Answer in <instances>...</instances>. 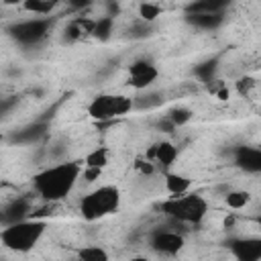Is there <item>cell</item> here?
Masks as SVG:
<instances>
[{
	"mask_svg": "<svg viewBox=\"0 0 261 261\" xmlns=\"http://www.w3.org/2000/svg\"><path fill=\"white\" fill-rule=\"evenodd\" d=\"M47 230V222L39 218H24L18 222H12L8 226H2L0 230V243L14 253H29L33 251L39 241L43 239Z\"/></svg>",
	"mask_w": 261,
	"mask_h": 261,
	"instance_id": "7a4b0ae2",
	"label": "cell"
},
{
	"mask_svg": "<svg viewBox=\"0 0 261 261\" xmlns=\"http://www.w3.org/2000/svg\"><path fill=\"white\" fill-rule=\"evenodd\" d=\"M82 161H61L49 165L33 175V190L47 202H61L73 192L77 179L82 177Z\"/></svg>",
	"mask_w": 261,
	"mask_h": 261,
	"instance_id": "6da1fadb",
	"label": "cell"
},
{
	"mask_svg": "<svg viewBox=\"0 0 261 261\" xmlns=\"http://www.w3.org/2000/svg\"><path fill=\"white\" fill-rule=\"evenodd\" d=\"M192 110L190 108H186V106H175V108H171L169 112H167V120L171 122V126L173 128H177V126H184L186 122H190L192 120Z\"/></svg>",
	"mask_w": 261,
	"mask_h": 261,
	"instance_id": "7402d4cb",
	"label": "cell"
},
{
	"mask_svg": "<svg viewBox=\"0 0 261 261\" xmlns=\"http://www.w3.org/2000/svg\"><path fill=\"white\" fill-rule=\"evenodd\" d=\"M159 77V67L149 59H137L128 67V86L135 90H147Z\"/></svg>",
	"mask_w": 261,
	"mask_h": 261,
	"instance_id": "ba28073f",
	"label": "cell"
},
{
	"mask_svg": "<svg viewBox=\"0 0 261 261\" xmlns=\"http://www.w3.org/2000/svg\"><path fill=\"white\" fill-rule=\"evenodd\" d=\"M77 261H110V255L100 245H84L77 249Z\"/></svg>",
	"mask_w": 261,
	"mask_h": 261,
	"instance_id": "ac0fdd59",
	"label": "cell"
},
{
	"mask_svg": "<svg viewBox=\"0 0 261 261\" xmlns=\"http://www.w3.org/2000/svg\"><path fill=\"white\" fill-rule=\"evenodd\" d=\"M112 29H114V16H102V18L94 20L92 35H94L98 41H108L110 35H112Z\"/></svg>",
	"mask_w": 261,
	"mask_h": 261,
	"instance_id": "d6986e66",
	"label": "cell"
},
{
	"mask_svg": "<svg viewBox=\"0 0 261 261\" xmlns=\"http://www.w3.org/2000/svg\"><path fill=\"white\" fill-rule=\"evenodd\" d=\"M29 218V202L27 200H12L0 208V224L8 226L12 222Z\"/></svg>",
	"mask_w": 261,
	"mask_h": 261,
	"instance_id": "7c38bea8",
	"label": "cell"
},
{
	"mask_svg": "<svg viewBox=\"0 0 261 261\" xmlns=\"http://www.w3.org/2000/svg\"><path fill=\"white\" fill-rule=\"evenodd\" d=\"M159 16H161V6L159 4H153V2H141L139 4V20H145V22L153 24Z\"/></svg>",
	"mask_w": 261,
	"mask_h": 261,
	"instance_id": "603a6c76",
	"label": "cell"
},
{
	"mask_svg": "<svg viewBox=\"0 0 261 261\" xmlns=\"http://www.w3.org/2000/svg\"><path fill=\"white\" fill-rule=\"evenodd\" d=\"M0 261H4V259H2V257H0Z\"/></svg>",
	"mask_w": 261,
	"mask_h": 261,
	"instance_id": "83f0119b",
	"label": "cell"
},
{
	"mask_svg": "<svg viewBox=\"0 0 261 261\" xmlns=\"http://www.w3.org/2000/svg\"><path fill=\"white\" fill-rule=\"evenodd\" d=\"M55 6H57V2H49V0H24L22 2V8L39 18H47L55 10Z\"/></svg>",
	"mask_w": 261,
	"mask_h": 261,
	"instance_id": "e0dca14e",
	"label": "cell"
},
{
	"mask_svg": "<svg viewBox=\"0 0 261 261\" xmlns=\"http://www.w3.org/2000/svg\"><path fill=\"white\" fill-rule=\"evenodd\" d=\"M186 20L192 27H196V29L212 31V29H218L224 22V16H222V12H214V14H188Z\"/></svg>",
	"mask_w": 261,
	"mask_h": 261,
	"instance_id": "9a60e30c",
	"label": "cell"
},
{
	"mask_svg": "<svg viewBox=\"0 0 261 261\" xmlns=\"http://www.w3.org/2000/svg\"><path fill=\"white\" fill-rule=\"evenodd\" d=\"M226 8V2H218V0H204V2H192L186 6L188 14H214V12H222Z\"/></svg>",
	"mask_w": 261,
	"mask_h": 261,
	"instance_id": "2e32d148",
	"label": "cell"
},
{
	"mask_svg": "<svg viewBox=\"0 0 261 261\" xmlns=\"http://www.w3.org/2000/svg\"><path fill=\"white\" fill-rule=\"evenodd\" d=\"M133 108V98L124 94H100L88 104V114L94 120H112L124 116Z\"/></svg>",
	"mask_w": 261,
	"mask_h": 261,
	"instance_id": "5b68a950",
	"label": "cell"
},
{
	"mask_svg": "<svg viewBox=\"0 0 261 261\" xmlns=\"http://www.w3.org/2000/svg\"><path fill=\"white\" fill-rule=\"evenodd\" d=\"M161 212L177 224H200L208 214V200L194 192L169 196L161 202Z\"/></svg>",
	"mask_w": 261,
	"mask_h": 261,
	"instance_id": "3957f363",
	"label": "cell"
},
{
	"mask_svg": "<svg viewBox=\"0 0 261 261\" xmlns=\"http://www.w3.org/2000/svg\"><path fill=\"white\" fill-rule=\"evenodd\" d=\"M163 184H165V190L169 196H181V194H188L190 188H192V181L181 175V173H171V171H165L163 175Z\"/></svg>",
	"mask_w": 261,
	"mask_h": 261,
	"instance_id": "5bb4252c",
	"label": "cell"
},
{
	"mask_svg": "<svg viewBox=\"0 0 261 261\" xmlns=\"http://www.w3.org/2000/svg\"><path fill=\"white\" fill-rule=\"evenodd\" d=\"M234 165L245 173H259L261 171V149L251 145H241L234 149Z\"/></svg>",
	"mask_w": 261,
	"mask_h": 261,
	"instance_id": "30bf717a",
	"label": "cell"
},
{
	"mask_svg": "<svg viewBox=\"0 0 261 261\" xmlns=\"http://www.w3.org/2000/svg\"><path fill=\"white\" fill-rule=\"evenodd\" d=\"M120 202H122V196L116 186L112 184L98 186L80 200V214L84 220L94 222L114 214L120 208Z\"/></svg>",
	"mask_w": 261,
	"mask_h": 261,
	"instance_id": "277c9868",
	"label": "cell"
},
{
	"mask_svg": "<svg viewBox=\"0 0 261 261\" xmlns=\"http://www.w3.org/2000/svg\"><path fill=\"white\" fill-rule=\"evenodd\" d=\"M100 173H102V169H98V167H84L82 169V177L86 181H94L96 177H100Z\"/></svg>",
	"mask_w": 261,
	"mask_h": 261,
	"instance_id": "484cf974",
	"label": "cell"
},
{
	"mask_svg": "<svg viewBox=\"0 0 261 261\" xmlns=\"http://www.w3.org/2000/svg\"><path fill=\"white\" fill-rule=\"evenodd\" d=\"M126 261H151V259L145 257V255H137V257H130V259H126Z\"/></svg>",
	"mask_w": 261,
	"mask_h": 261,
	"instance_id": "4316f807",
	"label": "cell"
},
{
	"mask_svg": "<svg viewBox=\"0 0 261 261\" xmlns=\"http://www.w3.org/2000/svg\"><path fill=\"white\" fill-rule=\"evenodd\" d=\"M147 157L151 159L153 167L167 169V167H171V165L175 163V159H177V147L171 145L169 141H161V143L153 145V149L149 151Z\"/></svg>",
	"mask_w": 261,
	"mask_h": 261,
	"instance_id": "8fae6325",
	"label": "cell"
},
{
	"mask_svg": "<svg viewBox=\"0 0 261 261\" xmlns=\"http://www.w3.org/2000/svg\"><path fill=\"white\" fill-rule=\"evenodd\" d=\"M128 35H130V39H147V37H151V35H153V24L137 18V20L130 24Z\"/></svg>",
	"mask_w": 261,
	"mask_h": 261,
	"instance_id": "cb8c5ba5",
	"label": "cell"
},
{
	"mask_svg": "<svg viewBox=\"0 0 261 261\" xmlns=\"http://www.w3.org/2000/svg\"><path fill=\"white\" fill-rule=\"evenodd\" d=\"M228 249L237 261H261V241L257 237L232 239Z\"/></svg>",
	"mask_w": 261,
	"mask_h": 261,
	"instance_id": "9c48e42d",
	"label": "cell"
},
{
	"mask_svg": "<svg viewBox=\"0 0 261 261\" xmlns=\"http://www.w3.org/2000/svg\"><path fill=\"white\" fill-rule=\"evenodd\" d=\"M49 31H51V20H49V16H47V18L33 16V18H27V20H18V22H14V24L8 29L10 37H12L16 43L24 45V47L41 43V41L49 35Z\"/></svg>",
	"mask_w": 261,
	"mask_h": 261,
	"instance_id": "8992f818",
	"label": "cell"
},
{
	"mask_svg": "<svg viewBox=\"0 0 261 261\" xmlns=\"http://www.w3.org/2000/svg\"><path fill=\"white\" fill-rule=\"evenodd\" d=\"M255 86H257V82H255L253 77H243V80L237 82V90H239V94H249V90H253Z\"/></svg>",
	"mask_w": 261,
	"mask_h": 261,
	"instance_id": "d4e9b609",
	"label": "cell"
},
{
	"mask_svg": "<svg viewBox=\"0 0 261 261\" xmlns=\"http://www.w3.org/2000/svg\"><path fill=\"white\" fill-rule=\"evenodd\" d=\"M249 202H251V194L245 192V190H228L226 196H224V204H226L230 210H241V208H245Z\"/></svg>",
	"mask_w": 261,
	"mask_h": 261,
	"instance_id": "ffe728a7",
	"label": "cell"
},
{
	"mask_svg": "<svg viewBox=\"0 0 261 261\" xmlns=\"http://www.w3.org/2000/svg\"><path fill=\"white\" fill-rule=\"evenodd\" d=\"M45 135H47V124L45 122H31V124L22 126L12 137V141L14 143H20V145H33V143L41 141Z\"/></svg>",
	"mask_w": 261,
	"mask_h": 261,
	"instance_id": "4fadbf2b",
	"label": "cell"
},
{
	"mask_svg": "<svg viewBox=\"0 0 261 261\" xmlns=\"http://www.w3.org/2000/svg\"><path fill=\"white\" fill-rule=\"evenodd\" d=\"M108 159H110V151L106 147H98V149H94L92 153L86 155V159L82 161V165L84 167H98V169H102L108 163Z\"/></svg>",
	"mask_w": 261,
	"mask_h": 261,
	"instance_id": "44dd1931",
	"label": "cell"
},
{
	"mask_svg": "<svg viewBox=\"0 0 261 261\" xmlns=\"http://www.w3.org/2000/svg\"><path fill=\"white\" fill-rule=\"evenodd\" d=\"M186 245L184 234H179L177 230H169V228H155L149 237V247L151 251H155L161 257H175L181 253Z\"/></svg>",
	"mask_w": 261,
	"mask_h": 261,
	"instance_id": "52a82bcc",
	"label": "cell"
}]
</instances>
